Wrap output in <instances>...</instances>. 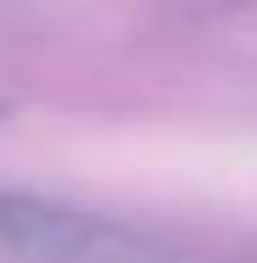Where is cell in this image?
Returning a JSON list of instances; mask_svg holds the SVG:
<instances>
[{
    "label": "cell",
    "mask_w": 257,
    "mask_h": 263,
    "mask_svg": "<svg viewBox=\"0 0 257 263\" xmlns=\"http://www.w3.org/2000/svg\"><path fill=\"white\" fill-rule=\"evenodd\" d=\"M11 118H17V101H11L6 90H0V123H11Z\"/></svg>",
    "instance_id": "3"
},
{
    "label": "cell",
    "mask_w": 257,
    "mask_h": 263,
    "mask_svg": "<svg viewBox=\"0 0 257 263\" xmlns=\"http://www.w3.org/2000/svg\"><path fill=\"white\" fill-rule=\"evenodd\" d=\"M0 263H173V252L123 218L0 185Z\"/></svg>",
    "instance_id": "1"
},
{
    "label": "cell",
    "mask_w": 257,
    "mask_h": 263,
    "mask_svg": "<svg viewBox=\"0 0 257 263\" xmlns=\"http://www.w3.org/2000/svg\"><path fill=\"white\" fill-rule=\"evenodd\" d=\"M146 6H151V17L179 23V28H190V23H229V17L257 11V0H146Z\"/></svg>",
    "instance_id": "2"
}]
</instances>
